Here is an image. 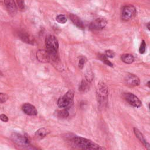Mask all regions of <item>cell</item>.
Returning a JSON list of instances; mask_svg holds the SVG:
<instances>
[{"label":"cell","instance_id":"cell-5","mask_svg":"<svg viewBox=\"0 0 150 150\" xmlns=\"http://www.w3.org/2000/svg\"><path fill=\"white\" fill-rule=\"evenodd\" d=\"M136 13V9L133 5H126L122 8L121 12V19L125 21H129L135 16Z\"/></svg>","mask_w":150,"mask_h":150},{"label":"cell","instance_id":"cell-4","mask_svg":"<svg viewBox=\"0 0 150 150\" xmlns=\"http://www.w3.org/2000/svg\"><path fill=\"white\" fill-rule=\"evenodd\" d=\"M74 93L72 91L69 90L66 92L64 96L60 97L57 101V105L60 108H65L73 103Z\"/></svg>","mask_w":150,"mask_h":150},{"label":"cell","instance_id":"cell-19","mask_svg":"<svg viewBox=\"0 0 150 150\" xmlns=\"http://www.w3.org/2000/svg\"><path fill=\"white\" fill-rule=\"evenodd\" d=\"M56 19L57 22H59L60 23H62V24L65 23L67 22V20L66 16L64 15H62V14L58 15L56 16Z\"/></svg>","mask_w":150,"mask_h":150},{"label":"cell","instance_id":"cell-16","mask_svg":"<svg viewBox=\"0 0 150 150\" xmlns=\"http://www.w3.org/2000/svg\"><path fill=\"white\" fill-rule=\"evenodd\" d=\"M48 132L47 130L45 128H42L39 129L35 133V135L39 138H44L47 134Z\"/></svg>","mask_w":150,"mask_h":150},{"label":"cell","instance_id":"cell-26","mask_svg":"<svg viewBox=\"0 0 150 150\" xmlns=\"http://www.w3.org/2000/svg\"><path fill=\"white\" fill-rule=\"evenodd\" d=\"M102 61H103L105 64H107V65H108V66H110V67H112V66H113V64H112L110 61H109L107 58L104 59Z\"/></svg>","mask_w":150,"mask_h":150},{"label":"cell","instance_id":"cell-8","mask_svg":"<svg viewBox=\"0 0 150 150\" xmlns=\"http://www.w3.org/2000/svg\"><path fill=\"white\" fill-rule=\"evenodd\" d=\"M126 84L129 86L134 87L139 86L140 84L139 79L135 75L132 74H128L125 78Z\"/></svg>","mask_w":150,"mask_h":150},{"label":"cell","instance_id":"cell-22","mask_svg":"<svg viewBox=\"0 0 150 150\" xmlns=\"http://www.w3.org/2000/svg\"><path fill=\"white\" fill-rule=\"evenodd\" d=\"M87 60H86V58L85 57H81L79 61V64H78V66H79V67L80 69H82L84 67V64L86 63Z\"/></svg>","mask_w":150,"mask_h":150},{"label":"cell","instance_id":"cell-21","mask_svg":"<svg viewBox=\"0 0 150 150\" xmlns=\"http://www.w3.org/2000/svg\"><path fill=\"white\" fill-rule=\"evenodd\" d=\"M145 50H146V43L145 40H142L139 49V52L141 54H144L145 52Z\"/></svg>","mask_w":150,"mask_h":150},{"label":"cell","instance_id":"cell-7","mask_svg":"<svg viewBox=\"0 0 150 150\" xmlns=\"http://www.w3.org/2000/svg\"><path fill=\"white\" fill-rule=\"evenodd\" d=\"M107 21L105 18H98L94 20L90 25V28L93 30H101L105 27Z\"/></svg>","mask_w":150,"mask_h":150},{"label":"cell","instance_id":"cell-29","mask_svg":"<svg viewBox=\"0 0 150 150\" xmlns=\"http://www.w3.org/2000/svg\"><path fill=\"white\" fill-rule=\"evenodd\" d=\"M149 81H148V83H147V86H148V87H149Z\"/></svg>","mask_w":150,"mask_h":150},{"label":"cell","instance_id":"cell-24","mask_svg":"<svg viewBox=\"0 0 150 150\" xmlns=\"http://www.w3.org/2000/svg\"><path fill=\"white\" fill-rule=\"evenodd\" d=\"M105 55L107 57H110V58H113L115 55V53L114 51L111 50H107L105 51Z\"/></svg>","mask_w":150,"mask_h":150},{"label":"cell","instance_id":"cell-9","mask_svg":"<svg viewBox=\"0 0 150 150\" xmlns=\"http://www.w3.org/2000/svg\"><path fill=\"white\" fill-rule=\"evenodd\" d=\"M5 5L8 13L13 16L17 12V7L14 0H4Z\"/></svg>","mask_w":150,"mask_h":150},{"label":"cell","instance_id":"cell-23","mask_svg":"<svg viewBox=\"0 0 150 150\" xmlns=\"http://www.w3.org/2000/svg\"><path fill=\"white\" fill-rule=\"evenodd\" d=\"M18 7L20 11H23L25 9L24 0H16Z\"/></svg>","mask_w":150,"mask_h":150},{"label":"cell","instance_id":"cell-2","mask_svg":"<svg viewBox=\"0 0 150 150\" xmlns=\"http://www.w3.org/2000/svg\"><path fill=\"white\" fill-rule=\"evenodd\" d=\"M72 141L76 146L83 149H102L104 148L91 140L83 137L75 136L72 138Z\"/></svg>","mask_w":150,"mask_h":150},{"label":"cell","instance_id":"cell-17","mask_svg":"<svg viewBox=\"0 0 150 150\" xmlns=\"http://www.w3.org/2000/svg\"><path fill=\"white\" fill-rule=\"evenodd\" d=\"M88 81L83 80L79 86V91H86L88 88Z\"/></svg>","mask_w":150,"mask_h":150},{"label":"cell","instance_id":"cell-10","mask_svg":"<svg viewBox=\"0 0 150 150\" xmlns=\"http://www.w3.org/2000/svg\"><path fill=\"white\" fill-rule=\"evenodd\" d=\"M37 59L42 63H47L50 60L49 55L46 50H39L36 52Z\"/></svg>","mask_w":150,"mask_h":150},{"label":"cell","instance_id":"cell-12","mask_svg":"<svg viewBox=\"0 0 150 150\" xmlns=\"http://www.w3.org/2000/svg\"><path fill=\"white\" fill-rule=\"evenodd\" d=\"M13 140L15 142H16L18 145H20L22 146L23 145H28L29 144V140L25 137H23L20 134H14L12 136Z\"/></svg>","mask_w":150,"mask_h":150},{"label":"cell","instance_id":"cell-6","mask_svg":"<svg viewBox=\"0 0 150 150\" xmlns=\"http://www.w3.org/2000/svg\"><path fill=\"white\" fill-rule=\"evenodd\" d=\"M124 98L126 101L132 106L134 107H140L141 106V100L134 94L131 93H127L124 94Z\"/></svg>","mask_w":150,"mask_h":150},{"label":"cell","instance_id":"cell-28","mask_svg":"<svg viewBox=\"0 0 150 150\" xmlns=\"http://www.w3.org/2000/svg\"><path fill=\"white\" fill-rule=\"evenodd\" d=\"M147 28H148V29L149 30V23H148V25H147Z\"/></svg>","mask_w":150,"mask_h":150},{"label":"cell","instance_id":"cell-18","mask_svg":"<svg viewBox=\"0 0 150 150\" xmlns=\"http://www.w3.org/2000/svg\"><path fill=\"white\" fill-rule=\"evenodd\" d=\"M20 38L24 41L26 43H32L33 42V39L30 37L29 35H28L27 34H24V33H22L20 35Z\"/></svg>","mask_w":150,"mask_h":150},{"label":"cell","instance_id":"cell-1","mask_svg":"<svg viewBox=\"0 0 150 150\" xmlns=\"http://www.w3.org/2000/svg\"><path fill=\"white\" fill-rule=\"evenodd\" d=\"M45 44L46 46V50L49 55L50 60L56 61L58 57V47L59 43L57 38L52 35H48L45 39Z\"/></svg>","mask_w":150,"mask_h":150},{"label":"cell","instance_id":"cell-14","mask_svg":"<svg viewBox=\"0 0 150 150\" xmlns=\"http://www.w3.org/2000/svg\"><path fill=\"white\" fill-rule=\"evenodd\" d=\"M69 17L71 19V21H72V22L79 28L83 29H84V25L83 23L82 22V21L80 19V18H79L77 15H74L73 13L70 14L69 15Z\"/></svg>","mask_w":150,"mask_h":150},{"label":"cell","instance_id":"cell-15","mask_svg":"<svg viewBox=\"0 0 150 150\" xmlns=\"http://www.w3.org/2000/svg\"><path fill=\"white\" fill-rule=\"evenodd\" d=\"M121 59L125 63L131 64L134 60V57L132 54L127 53L122 54L121 57Z\"/></svg>","mask_w":150,"mask_h":150},{"label":"cell","instance_id":"cell-11","mask_svg":"<svg viewBox=\"0 0 150 150\" xmlns=\"http://www.w3.org/2000/svg\"><path fill=\"white\" fill-rule=\"evenodd\" d=\"M22 110L26 114L28 115H36L38 114V111L35 107L29 103L23 104Z\"/></svg>","mask_w":150,"mask_h":150},{"label":"cell","instance_id":"cell-25","mask_svg":"<svg viewBox=\"0 0 150 150\" xmlns=\"http://www.w3.org/2000/svg\"><path fill=\"white\" fill-rule=\"evenodd\" d=\"M8 98V96L5 93H0V103H3L5 102Z\"/></svg>","mask_w":150,"mask_h":150},{"label":"cell","instance_id":"cell-20","mask_svg":"<svg viewBox=\"0 0 150 150\" xmlns=\"http://www.w3.org/2000/svg\"><path fill=\"white\" fill-rule=\"evenodd\" d=\"M69 111H67V109L62 110V111H59V113H58L59 117L62 118H67L69 116Z\"/></svg>","mask_w":150,"mask_h":150},{"label":"cell","instance_id":"cell-13","mask_svg":"<svg viewBox=\"0 0 150 150\" xmlns=\"http://www.w3.org/2000/svg\"><path fill=\"white\" fill-rule=\"evenodd\" d=\"M134 132L136 137L139 140L140 142H142V144L144 145V146H145L146 148V149H149L150 148V145L144 138L142 134L136 128H134Z\"/></svg>","mask_w":150,"mask_h":150},{"label":"cell","instance_id":"cell-27","mask_svg":"<svg viewBox=\"0 0 150 150\" xmlns=\"http://www.w3.org/2000/svg\"><path fill=\"white\" fill-rule=\"evenodd\" d=\"M0 119L4 122H7L8 121V117L5 114H1L0 115Z\"/></svg>","mask_w":150,"mask_h":150},{"label":"cell","instance_id":"cell-3","mask_svg":"<svg viewBox=\"0 0 150 150\" xmlns=\"http://www.w3.org/2000/svg\"><path fill=\"white\" fill-rule=\"evenodd\" d=\"M96 96L98 103L100 105L106 103L108 98V88L104 83L101 82L98 84L96 90Z\"/></svg>","mask_w":150,"mask_h":150}]
</instances>
